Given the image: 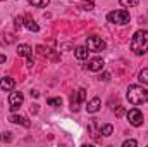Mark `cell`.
Returning <instances> with one entry per match:
<instances>
[{"label":"cell","mask_w":148,"mask_h":147,"mask_svg":"<svg viewBox=\"0 0 148 147\" xmlns=\"http://www.w3.org/2000/svg\"><path fill=\"white\" fill-rule=\"evenodd\" d=\"M126 97H127V101H129L133 106H140V104L148 102V90L145 87H140V85H131V87L127 88Z\"/></svg>","instance_id":"6da1fadb"},{"label":"cell","mask_w":148,"mask_h":147,"mask_svg":"<svg viewBox=\"0 0 148 147\" xmlns=\"http://www.w3.org/2000/svg\"><path fill=\"white\" fill-rule=\"evenodd\" d=\"M131 50L136 54V55H143L148 50V31L145 30H140L133 35L131 40Z\"/></svg>","instance_id":"7a4b0ae2"},{"label":"cell","mask_w":148,"mask_h":147,"mask_svg":"<svg viewBox=\"0 0 148 147\" xmlns=\"http://www.w3.org/2000/svg\"><path fill=\"white\" fill-rule=\"evenodd\" d=\"M107 21L112 24H127L129 23V12L126 9H119V10H112L107 14Z\"/></svg>","instance_id":"3957f363"},{"label":"cell","mask_w":148,"mask_h":147,"mask_svg":"<svg viewBox=\"0 0 148 147\" xmlns=\"http://www.w3.org/2000/svg\"><path fill=\"white\" fill-rule=\"evenodd\" d=\"M86 42H88V50L90 52H102V50H105V42L100 37H97V35L88 37Z\"/></svg>","instance_id":"277c9868"},{"label":"cell","mask_w":148,"mask_h":147,"mask_svg":"<svg viewBox=\"0 0 148 147\" xmlns=\"http://www.w3.org/2000/svg\"><path fill=\"white\" fill-rule=\"evenodd\" d=\"M17 55L19 57H28V66L29 68H33V49L28 45V43H21V45H17Z\"/></svg>","instance_id":"5b68a950"},{"label":"cell","mask_w":148,"mask_h":147,"mask_svg":"<svg viewBox=\"0 0 148 147\" xmlns=\"http://www.w3.org/2000/svg\"><path fill=\"white\" fill-rule=\"evenodd\" d=\"M84 99H86V90L84 88H79L77 92H74L71 95V109L79 111V104L84 102Z\"/></svg>","instance_id":"8992f818"},{"label":"cell","mask_w":148,"mask_h":147,"mask_svg":"<svg viewBox=\"0 0 148 147\" xmlns=\"http://www.w3.org/2000/svg\"><path fill=\"white\" fill-rule=\"evenodd\" d=\"M127 121L133 125V126H141L143 125V114H141V111L140 109H131L127 111Z\"/></svg>","instance_id":"52a82bcc"},{"label":"cell","mask_w":148,"mask_h":147,"mask_svg":"<svg viewBox=\"0 0 148 147\" xmlns=\"http://www.w3.org/2000/svg\"><path fill=\"white\" fill-rule=\"evenodd\" d=\"M23 102H24V97H23L21 92H10V95H9V106H10V109L17 111L21 107Z\"/></svg>","instance_id":"ba28073f"},{"label":"cell","mask_w":148,"mask_h":147,"mask_svg":"<svg viewBox=\"0 0 148 147\" xmlns=\"http://www.w3.org/2000/svg\"><path fill=\"white\" fill-rule=\"evenodd\" d=\"M86 68H88L90 71H102V69H103V61H102L100 57L90 59V61H88V64H86Z\"/></svg>","instance_id":"9c48e42d"},{"label":"cell","mask_w":148,"mask_h":147,"mask_svg":"<svg viewBox=\"0 0 148 147\" xmlns=\"http://www.w3.org/2000/svg\"><path fill=\"white\" fill-rule=\"evenodd\" d=\"M9 121L14 123V125H23V126H26V128L31 126V123H29L24 116H17V114H10V116H9Z\"/></svg>","instance_id":"30bf717a"},{"label":"cell","mask_w":148,"mask_h":147,"mask_svg":"<svg viewBox=\"0 0 148 147\" xmlns=\"http://www.w3.org/2000/svg\"><path fill=\"white\" fill-rule=\"evenodd\" d=\"M14 85H16V81L10 76H5L0 80V90H3V92H10L14 88Z\"/></svg>","instance_id":"8fae6325"},{"label":"cell","mask_w":148,"mask_h":147,"mask_svg":"<svg viewBox=\"0 0 148 147\" xmlns=\"http://www.w3.org/2000/svg\"><path fill=\"white\" fill-rule=\"evenodd\" d=\"M100 106H102V101H100L98 97H93V99L88 102V106H86V111L93 114V112H97V111L100 109Z\"/></svg>","instance_id":"7c38bea8"},{"label":"cell","mask_w":148,"mask_h":147,"mask_svg":"<svg viewBox=\"0 0 148 147\" xmlns=\"http://www.w3.org/2000/svg\"><path fill=\"white\" fill-rule=\"evenodd\" d=\"M23 26H26L29 31H35V33L40 30V26H38V24L33 21V19H31V17H29V16H26V17L23 19Z\"/></svg>","instance_id":"4fadbf2b"},{"label":"cell","mask_w":148,"mask_h":147,"mask_svg":"<svg viewBox=\"0 0 148 147\" xmlns=\"http://www.w3.org/2000/svg\"><path fill=\"white\" fill-rule=\"evenodd\" d=\"M88 52H90V50H88L86 47H77V49L74 50V55H76L79 61H84V59L88 57Z\"/></svg>","instance_id":"5bb4252c"},{"label":"cell","mask_w":148,"mask_h":147,"mask_svg":"<svg viewBox=\"0 0 148 147\" xmlns=\"http://www.w3.org/2000/svg\"><path fill=\"white\" fill-rule=\"evenodd\" d=\"M33 7H40V9H43V7H47L48 3H50V0H28Z\"/></svg>","instance_id":"9a60e30c"},{"label":"cell","mask_w":148,"mask_h":147,"mask_svg":"<svg viewBox=\"0 0 148 147\" xmlns=\"http://www.w3.org/2000/svg\"><path fill=\"white\" fill-rule=\"evenodd\" d=\"M90 132H91L90 135H91L97 142H100V139H98V130H97V123H95V121H91V123H90Z\"/></svg>","instance_id":"2e32d148"},{"label":"cell","mask_w":148,"mask_h":147,"mask_svg":"<svg viewBox=\"0 0 148 147\" xmlns=\"http://www.w3.org/2000/svg\"><path fill=\"white\" fill-rule=\"evenodd\" d=\"M138 80H140L143 85H148V68H145V69H141V71H140Z\"/></svg>","instance_id":"e0dca14e"},{"label":"cell","mask_w":148,"mask_h":147,"mask_svg":"<svg viewBox=\"0 0 148 147\" xmlns=\"http://www.w3.org/2000/svg\"><path fill=\"white\" fill-rule=\"evenodd\" d=\"M47 102H48V106H53V107L62 106V99H60V97H52V99H48Z\"/></svg>","instance_id":"ac0fdd59"},{"label":"cell","mask_w":148,"mask_h":147,"mask_svg":"<svg viewBox=\"0 0 148 147\" xmlns=\"http://www.w3.org/2000/svg\"><path fill=\"white\" fill-rule=\"evenodd\" d=\"M100 132H102L105 137H110L112 132H114V126H112V125H103V126L100 128Z\"/></svg>","instance_id":"d6986e66"},{"label":"cell","mask_w":148,"mask_h":147,"mask_svg":"<svg viewBox=\"0 0 148 147\" xmlns=\"http://www.w3.org/2000/svg\"><path fill=\"white\" fill-rule=\"evenodd\" d=\"M122 7H136L140 0H119Z\"/></svg>","instance_id":"ffe728a7"},{"label":"cell","mask_w":148,"mask_h":147,"mask_svg":"<svg viewBox=\"0 0 148 147\" xmlns=\"http://www.w3.org/2000/svg\"><path fill=\"white\" fill-rule=\"evenodd\" d=\"M0 140H2V142H10V140H12V135H10L9 132H5V133L0 135Z\"/></svg>","instance_id":"44dd1931"},{"label":"cell","mask_w":148,"mask_h":147,"mask_svg":"<svg viewBox=\"0 0 148 147\" xmlns=\"http://www.w3.org/2000/svg\"><path fill=\"white\" fill-rule=\"evenodd\" d=\"M83 9H84V10H91V9H93V2H91V0L84 2V3H83Z\"/></svg>","instance_id":"7402d4cb"},{"label":"cell","mask_w":148,"mask_h":147,"mask_svg":"<svg viewBox=\"0 0 148 147\" xmlns=\"http://www.w3.org/2000/svg\"><path fill=\"white\" fill-rule=\"evenodd\" d=\"M122 146L124 147H134V146H138V142H136V140H126Z\"/></svg>","instance_id":"603a6c76"},{"label":"cell","mask_w":148,"mask_h":147,"mask_svg":"<svg viewBox=\"0 0 148 147\" xmlns=\"http://www.w3.org/2000/svg\"><path fill=\"white\" fill-rule=\"evenodd\" d=\"M124 112H126V111H124V107H122V106H119V107H117V111H115V116H117V118H121Z\"/></svg>","instance_id":"cb8c5ba5"},{"label":"cell","mask_w":148,"mask_h":147,"mask_svg":"<svg viewBox=\"0 0 148 147\" xmlns=\"http://www.w3.org/2000/svg\"><path fill=\"white\" fill-rule=\"evenodd\" d=\"M23 19H24V17H16V26H17V28L23 26Z\"/></svg>","instance_id":"d4e9b609"},{"label":"cell","mask_w":148,"mask_h":147,"mask_svg":"<svg viewBox=\"0 0 148 147\" xmlns=\"http://www.w3.org/2000/svg\"><path fill=\"white\" fill-rule=\"evenodd\" d=\"M100 80H103V81H109V80H110V74H109V73H103L102 76H100Z\"/></svg>","instance_id":"484cf974"},{"label":"cell","mask_w":148,"mask_h":147,"mask_svg":"<svg viewBox=\"0 0 148 147\" xmlns=\"http://www.w3.org/2000/svg\"><path fill=\"white\" fill-rule=\"evenodd\" d=\"M0 2H2V0H0Z\"/></svg>","instance_id":"4316f807"}]
</instances>
